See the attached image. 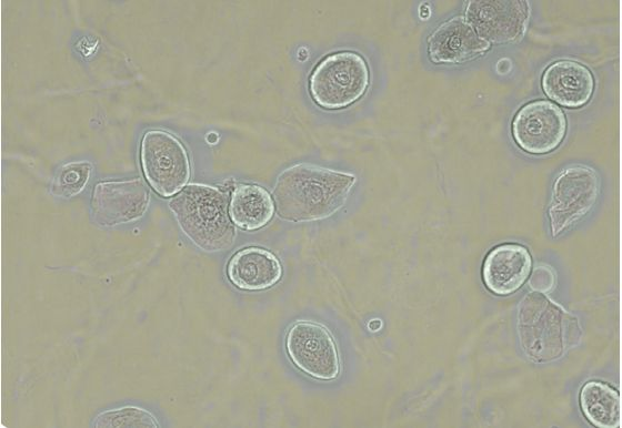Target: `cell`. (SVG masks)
Wrapping results in <instances>:
<instances>
[{
  "label": "cell",
  "mask_w": 622,
  "mask_h": 428,
  "mask_svg": "<svg viewBox=\"0 0 622 428\" xmlns=\"http://www.w3.org/2000/svg\"><path fill=\"white\" fill-rule=\"evenodd\" d=\"M92 165L87 161H76L61 166L56 174L51 193L60 197H72L82 192L91 176Z\"/></svg>",
  "instance_id": "17"
},
{
  "label": "cell",
  "mask_w": 622,
  "mask_h": 428,
  "mask_svg": "<svg viewBox=\"0 0 622 428\" xmlns=\"http://www.w3.org/2000/svg\"><path fill=\"white\" fill-rule=\"evenodd\" d=\"M600 181L594 170L575 165L564 169L553 184L549 207L553 236L583 217L596 202Z\"/></svg>",
  "instance_id": "6"
},
{
  "label": "cell",
  "mask_w": 622,
  "mask_h": 428,
  "mask_svg": "<svg viewBox=\"0 0 622 428\" xmlns=\"http://www.w3.org/2000/svg\"><path fill=\"white\" fill-rule=\"evenodd\" d=\"M274 202L260 185L239 184L229 203V214L234 225L244 231H257L265 226L274 214Z\"/></svg>",
  "instance_id": "14"
},
{
  "label": "cell",
  "mask_w": 622,
  "mask_h": 428,
  "mask_svg": "<svg viewBox=\"0 0 622 428\" xmlns=\"http://www.w3.org/2000/svg\"><path fill=\"white\" fill-rule=\"evenodd\" d=\"M580 405L588 420L594 426H620V396L609 385L601 381L586 383L580 393Z\"/></svg>",
  "instance_id": "15"
},
{
  "label": "cell",
  "mask_w": 622,
  "mask_h": 428,
  "mask_svg": "<svg viewBox=\"0 0 622 428\" xmlns=\"http://www.w3.org/2000/svg\"><path fill=\"white\" fill-rule=\"evenodd\" d=\"M566 120L562 110L546 100H536L523 105L512 123L513 137L518 145L531 154H545L563 140Z\"/></svg>",
  "instance_id": "7"
},
{
  "label": "cell",
  "mask_w": 622,
  "mask_h": 428,
  "mask_svg": "<svg viewBox=\"0 0 622 428\" xmlns=\"http://www.w3.org/2000/svg\"><path fill=\"white\" fill-rule=\"evenodd\" d=\"M354 175L308 164L282 171L273 188L278 215L287 222L305 223L332 216L347 202Z\"/></svg>",
  "instance_id": "1"
},
{
  "label": "cell",
  "mask_w": 622,
  "mask_h": 428,
  "mask_svg": "<svg viewBox=\"0 0 622 428\" xmlns=\"http://www.w3.org/2000/svg\"><path fill=\"white\" fill-rule=\"evenodd\" d=\"M544 93L568 108L584 105L594 90V79L591 71L583 64L561 60L552 63L542 77Z\"/></svg>",
  "instance_id": "12"
},
{
  "label": "cell",
  "mask_w": 622,
  "mask_h": 428,
  "mask_svg": "<svg viewBox=\"0 0 622 428\" xmlns=\"http://www.w3.org/2000/svg\"><path fill=\"white\" fill-rule=\"evenodd\" d=\"M290 360L305 375L318 380H333L340 374V355L330 330L320 323L298 320L285 336Z\"/></svg>",
  "instance_id": "5"
},
{
  "label": "cell",
  "mask_w": 622,
  "mask_h": 428,
  "mask_svg": "<svg viewBox=\"0 0 622 428\" xmlns=\"http://www.w3.org/2000/svg\"><path fill=\"white\" fill-rule=\"evenodd\" d=\"M150 193L141 179L96 184L91 198L93 218L103 226L140 218L148 208Z\"/></svg>",
  "instance_id": "8"
},
{
  "label": "cell",
  "mask_w": 622,
  "mask_h": 428,
  "mask_svg": "<svg viewBox=\"0 0 622 428\" xmlns=\"http://www.w3.org/2000/svg\"><path fill=\"white\" fill-rule=\"evenodd\" d=\"M531 266V255L524 246L502 244L486 255L482 268L483 282L492 293L510 295L523 285Z\"/></svg>",
  "instance_id": "11"
},
{
  "label": "cell",
  "mask_w": 622,
  "mask_h": 428,
  "mask_svg": "<svg viewBox=\"0 0 622 428\" xmlns=\"http://www.w3.org/2000/svg\"><path fill=\"white\" fill-rule=\"evenodd\" d=\"M227 274L237 288L254 292L274 286L282 276V267L271 252L260 247H247L230 258Z\"/></svg>",
  "instance_id": "13"
},
{
  "label": "cell",
  "mask_w": 622,
  "mask_h": 428,
  "mask_svg": "<svg viewBox=\"0 0 622 428\" xmlns=\"http://www.w3.org/2000/svg\"><path fill=\"white\" fill-rule=\"evenodd\" d=\"M100 428H157L159 422L148 410L137 406H123L100 412L92 422Z\"/></svg>",
  "instance_id": "16"
},
{
  "label": "cell",
  "mask_w": 622,
  "mask_h": 428,
  "mask_svg": "<svg viewBox=\"0 0 622 428\" xmlns=\"http://www.w3.org/2000/svg\"><path fill=\"white\" fill-rule=\"evenodd\" d=\"M183 234L205 252L228 248L234 238L227 196L218 188L191 184L169 201Z\"/></svg>",
  "instance_id": "2"
},
{
  "label": "cell",
  "mask_w": 622,
  "mask_h": 428,
  "mask_svg": "<svg viewBox=\"0 0 622 428\" xmlns=\"http://www.w3.org/2000/svg\"><path fill=\"white\" fill-rule=\"evenodd\" d=\"M141 166L150 186L161 196L179 193L190 180L188 153L171 133L151 130L141 140Z\"/></svg>",
  "instance_id": "4"
},
{
  "label": "cell",
  "mask_w": 622,
  "mask_h": 428,
  "mask_svg": "<svg viewBox=\"0 0 622 428\" xmlns=\"http://www.w3.org/2000/svg\"><path fill=\"white\" fill-rule=\"evenodd\" d=\"M369 85L365 60L355 52L342 51L322 59L310 75L313 101L327 110L344 109L358 101Z\"/></svg>",
  "instance_id": "3"
},
{
  "label": "cell",
  "mask_w": 622,
  "mask_h": 428,
  "mask_svg": "<svg viewBox=\"0 0 622 428\" xmlns=\"http://www.w3.org/2000/svg\"><path fill=\"white\" fill-rule=\"evenodd\" d=\"M529 11L524 1H471L466 21L486 42L505 43L518 39L525 29Z\"/></svg>",
  "instance_id": "9"
},
{
  "label": "cell",
  "mask_w": 622,
  "mask_h": 428,
  "mask_svg": "<svg viewBox=\"0 0 622 428\" xmlns=\"http://www.w3.org/2000/svg\"><path fill=\"white\" fill-rule=\"evenodd\" d=\"M489 47L490 43L460 17L440 24L428 39V54L434 63H461L478 57Z\"/></svg>",
  "instance_id": "10"
}]
</instances>
